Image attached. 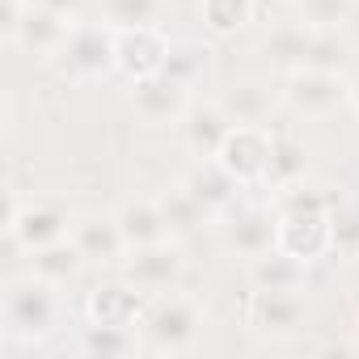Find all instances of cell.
Wrapping results in <instances>:
<instances>
[{
    "instance_id": "5",
    "label": "cell",
    "mask_w": 359,
    "mask_h": 359,
    "mask_svg": "<svg viewBox=\"0 0 359 359\" xmlns=\"http://www.w3.org/2000/svg\"><path fill=\"white\" fill-rule=\"evenodd\" d=\"M76 216L64 208V203H51V199H34V203H18L9 199V212H5V233L13 245L22 250H43L51 241H64L72 233Z\"/></svg>"
},
{
    "instance_id": "27",
    "label": "cell",
    "mask_w": 359,
    "mask_h": 359,
    "mask_svg": "<svg viewBox=\"0 0 359 359\" xmlns=\"http://www.w3.org/2000/svg\"><path fill=\"white\" fill-rule=\"evenodd\" d=\"M30 5H39V9H51V13H60V18L76 22V18L89 9V0H30Z\"/></svg>"
},
{
    "instance_id": "21",
    "label": "cell",
    "mask_w": 359,
    "mask_h": 359,
    "mask_svg": "<svg viewBox=\"0 0 359 359\" xmlns=\"http://www.w3.org/2000/svg\"><path fill=\"white\" fill-rule=\"evenodd\" d=\"M156 203H161V216H165V224H169V233H173V237L195 233L199 224H208V220H212V216L203 212V203H199V199H195V195H191L182 182H177V187H169V191H165Z\"/></svg>"
},
{
    "instance_id": "1",
    "label": "cell",
    "mask_w": 359,
    "mask_h": 359,
    "mask_svg": "<svg viewBox=\"0 0 359 359\" xmlns=\"http://www.w3.org/2000/svg\"><path fill=\"white\" fill-rule=\"evenodd\" d=\"M0 317H5V334L13 342H39L55 330L60 321V300L55 287L47 279H39L34 271L22 279L5 283V300H0Z\"/></svg>"
},
{
    "instance_id": "3",
    "label": "cell",
    "mask_w": 359,
    "mask_h": 359,
    "mask_svg": "<svg viewBox=\"0 0 359 359\" xmlns=\"http://www.w3.org/2000/svg\"><path fill=\"white\" fill-rule=\"evenodd\" d=\"M55 64L68 81H102L118 72V30L106 22H72Z\"/></svg>"
},
{
    "instance_id": "2",
    "label": "cell",
    "mask_w": 359,
    "mask_h": 359,
    "mask_svg": "<svg viewBox=\"0 0 359 359\" xmlns=\"http://www.w3.org/2000/svg\"><path fill=\"white\" fill-rule=\"evenodd\" d=\"M203 321L208 317H203V304L195 296L165 292V296H156V304L144 317V346L148 351H161V355L195 351V342L203 334Z\"/></svg>"
},
{
    "instance_id": "14",
    "label": "cell",
    "mask_w": 359,
    "mask_h": 359,
    "mask_svg": "<svg viewBox=\"0 0 359 359\" xmlns=\"http://www.w3.org/2000/svg\"><path fill=\"white\" fill-rule=\"evenodd\" d=\"M165 60H169V47L156 34V26H148V30H123L118 34V72L127 81H140V76L161 72Z\"/></svg>"
},
{
    "instance_id": "28",
    "label": "cell",
    "mask_w": 359,
    "mask_h": 359,
    "mask_svg": "<svg viewBox=\"0 0 359 359\" xmlns=\"http://www.w3.org/2000/svg\"><path fill=\"white\" fill-rule=\"evenodd\" d=\"M351 106L359 110V81H351Z\"/></svg>"
},
{
    "instance_id": "25",
    "label": "cell",
    "mask_w": 359,
    "mask_h": 359,
    "mask_svg": "<svg viewBox=\"0 0 359 359\" xmlns=\"http://www.w3.org/2000/svg\"><path fill=\"white\" fill-rule=\"evenodd\" d=\"M351 0H304L300 5V18L304 26H317V30H338V22L346 18Z\"/></svg>"
},
{
    "instance_id": "30",
    "label": "cell",
    "mask_w": 359,
    "mask_h": 359,
    "mask_svg": "<svg viewBox=\"0 0 359 359\" xmlns=\"http://www.w3.org/2000/svg\"><path fill=\"white\" fill-rule=\"evenodd\" d=\"M292 5H304V0H292Z\"/></svg>"
},
{
    "instance_id": "12",
    "label": "cell",
    "mask_w": 359,
    "mask_h": 359,
    "mask_svg": "<svg viewBox=\"0 0 359 359\" xmlns=\"http://www.w3.org/2000/svg\"><path fill=\"white\" fill-rule=\"evenodd\" d=\"M271 148H275V135H266L258 123H237L229 144L220 148V161L241 177V182H258V177H266Z\"/></svg>"
},
{
    "instance_id": "20",
    "label": "cell",
    "mask_w": 359,
    "mask_h": 359,
    "mask_svg": "<svg viewBox=\"0 0 359 359\" xmlns=\"http://www.w3.org/2000/svg\"><path fill=\"white\" fill-rule=\"evenodd\" d=\"M165 5L169 0H97L102 9V22L114 26L118 34L123 30H148L165 18Z\"/></svg>"
},
{
    "instance_id": "16",
    "label": "cell",
    "mask_w": 359,
    "mask_h": 359,
    "mask_svg": "<svg viewBox=\"0 0 359 359\" xmlns=\"http://www.w3.org/2000/svg\"><path fill=\"white\" fill-rule=\"evenodd\" d=\"M304 317V304H300V292H266V287H254V300H250V325L258 334H292Z\"/></svg>"
},
{
    "instance_id": "8",
    "label": "cell",
    "mask_w": 359,
    "mask_h": 359,
    "mask_svg": "<svg viewBox=\"0 0 359 359\" xmlns=\"http://www.w3.org/2000/svg\"><path fill=\"white\" fill-rule=\"evenodd\" d=\"M220 241L229 254L254 262L258 254L279 245V216H271L266 208H233L220 224Z\"/></svg>"
},
{
    "instance_id": "17",
    "label": "cell",
    "mask_w": 359,
    "mask_h": 359,
    "mask_svg": "<svg viewBox=\"0 0 359 359\" xmlns=\"http://www.w3.org/2000/svg\"><path fill=\"white\" fill-rule=\"evenodd\" d=\"M114 220H118V229H123V237H127L131 250L156 245V241H169L173 237L169 224H165V216H161V203L156 199H127L114 212Z\"/></svg>"
},
{
    "instance_id": "13",
    "label": "cell",
    "mask_w": 359,
    "mask_h": 359,
    "mask_svg": "<svg viewBox=\"0 0 359 359\" xmlns=\"http://www.w3.org/2000/svg\"><path fill=\"white\" fill-rule=\"evenodd\" d=\"M68 30H72V22H68V18H60V13H51V9L30 5V9H26V18H22V30H18L13 47L30 51V55H39V60H55V55H60V47L68 43Z\"/></svg>"
},
{
    "instance_id": "15",
    "label": "cell",
    "mask_w": 359,
    "mask_h": 359,
    "mask_svg": "<svg viewBox=\"0 0 359 359\" xmlns=\"http://www.w3.org/2000/svg\"><path fill=\"white\" fill-rule=\"evenodd\" d=\"M330 241H334V224L325 220V212H287V216H279V245L287 254L309 262Z\"/></svg>"
},
{
    "instance_id": "7",
    "label": "cell",
    "mask_w": 359,
    "mask_h": 359,
    "mask_svg": "<svg viewBox=\"0 0 359 359\" xmlns=\"http://www.w3.org/2000/svg\"><path fill=\"white\" fill-rule=\"evenodd\" d=\"M123 275L135 292L144 296H165L173 292V283L182 279V254H177L173 237L169 241H156V245H140L123 258Z\"/></svg>"
},
{
    "instance_id": "29",
    "label": "cell",
    "mask_w": 359,
    "mask_h": 359,
    "mask_svg": "<svg viewBox=\"0 0 359 359\" xmlns=\"http://www.w3.org/2000/svg\"><path fill=\"white\" fill-rule=\"evenodd\" d=\"M355 342H359V321H355Z\"/></svg>"
},
{
    "instance_id": "23",
    "label": "cell",
    "mask_w": 359,
    "mask_h": 359,
    "mask_svg": "<svg viewBox=\"0 0 359 359\" xmlns=\"http://www.w3.org/2000/svg\"><path fill=\"white\" fill-rule=\"evenodd\" d=\"M199 13H203V22H208L212 34H237L250 22L254 5H250V0H203Z\"/></svg>"
},
{
    "instance_id": "10",
    "label": "cell",
    "mask_w": 359,
    "mask_h": 359,
    "mask_svg": "<svg viewBox=\"0 0 359 359\" xmlns=\"http://www.w3.org/2000/svg\"><path fill=\"white\" fill-rule=\"evenodd\" d=\"M68 237L81 250V258L93 262V266H123V258L131 254V245H127L114 216H76Z\"/></svg>"
},
{
    "instance_id": "18",
    "label": "cell",
    "mask_w": 359,
    "mask_h": 359,
    "mask_svg": "<svg viewBox=\"0 0 359 359\" xmlns=\"http://www.w3.org/2000/svg\"><path fill=\"white\" fill-rule=\"evenodd\" d=\"M304 266H309L304 258L275 245V250H266L250 262V279H254V287H266V292H300L304 287Z\"/></svg>"
},
{
    "instance_id": "4",
    "label": "cell",
    "mask_w": 359,
    "mask_h": 359,
    "mask_svg": "<svg viewBox=\"0 0 359 359\" xmlns=\"http://www.w3.org/2000/svg\"><path fill=\"white\" fill-rule=\"evenodd\" d=\"M279 97L300 118H325V114H334L338 106L351 102V85L334 68H292Z\"/></svg>"
},
{
    "instance_id": "19",
    "label": "cell",
    "mask_w": 359,
    "mask_h": 359,
    "mask_svg": "<svg viewBox=\"0 0 359 359\" xmlns=\"http://www.w3.org/2000/svg\"><path fill=\"white\" fill-rule=\"evenodd\" d=\"M34 258V275L39 279H47L51 287H64V283H72L89 262L81 258V250L72 245V237H64V241H51V245H43V250H34L30 254Z\"/></svg>"
},
{
    "instance_id": "22",
    "label": "cell",
    "mask_w": 359,
    "mask_h": 359,
    "mask_svg": "<svg viewBox=\"0 0 359 359\" xmlns=\"http://www.w3.org/2000/svg\"><path fill=\"white\" fill-rule=\"evenodd\" d=\"M135 317H140V292L131 283L106 287L102 296H93V325H123V330H131Z\"/></svg>"
},
{
    "instance_id": "6",
    "label": "cell",
    "mask_w": 359,
    "mask_h": 359,
    "mask_svg": "<svg viewBox=\"0 0 359 359\" xmlns=\"http://www.w3.org/2000/svg\"><path fill=\"white\" fill-rule=\"evenodd\" d=\"M187 89H191V85H182L177 76H169V72L161 68V72H152V76L131 81V97H127V106H131L135 118L148 123V127H169V123L177 127V123H182V114L191 110Z\"/></svg>"
},
{
    "instance_id": "9",
    "label": "cell",
    "mask_w": 359,
    "mask_h": 359,
    "mask_svg": "<svg viewBox=\"0 0 359 359\" xmlns=\"http://www.w3.org/2000/svg\"><path fill=\"white\" fill-rule=\"evenodd\" d=\"M182 187L203 203L208 216H229V212L237 208V195H241L245 182H241V177H237L220 156H203V161H195V165L187 169Z\"/></svg>"
},
{
    "instance_id": "26",
    "label": "cell",
    "mask_w": 359,
    "mask_h": 359,
    "mask_svg": "<svg viewBox=\"0 0 359 359\" xmlns=\"http://www.w3.org/2000/svg\"><path fill=\"white\" fill-rule=\"evenodd\" d=\"M26 9H30V0H0V39H5L9 47H13V39L22 30Z\"/></svg>"
},
{
    "instance_id": "11",
    "label": "cell",
    "mask_w": 359,
    "mask_h": 359,
    "mask_svg": "<svg viewBox=\"0 0 359 359\" xmlns=\"http://www.w3.org/2000/svg\"><path fill=\"white\" fill-rule=\"evenodd\" d=\"M233 114L220 106V102H191V110L182 114V123H177V131H182V144L203 161V156H220V148L229 144L233 135Z\"/></svg>"
},
{
    "instance_id": "24",
    "label": "cell",
    "mask_w": 359,
    "mask_h": 359,
    "mask_svg": "<svg viewBox=\"0 0 359 359\" xmlns=\"http://www.w3.org/2000/svg\"><path fill=\"white\" fill-rule=\"evenodd\" d=\"M304 169H309L304 148L292 144V140H275L271 165H266V177H271V182H275V187H292V182H300V177H304Z\"/></svg>"
}]
</instances>
